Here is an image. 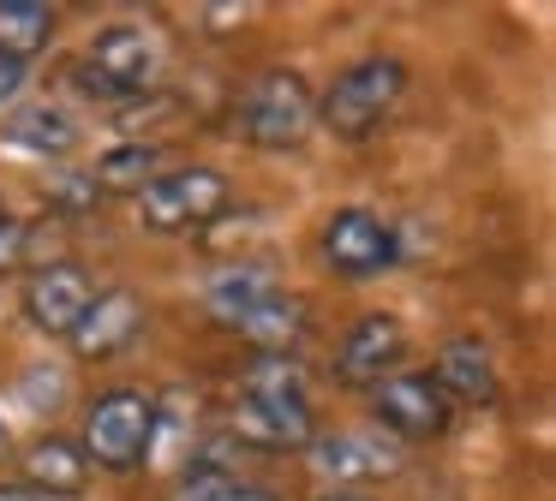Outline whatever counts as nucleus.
<instances>
[{"label":"nucleus","instance_id":"nucleus-7","mask_svg":"<svg viewBox=\"0 0 556 501\" xmlns=\"http://www.w3.org/2000/svg\"><path fill=\"white\" fill-rule=\"evenodd\" d=\"M401 245H395V227L371 209H336L324 221V262L348 281H371V274L395 269Z\"/></svg>","mask_w":556,"mask_h":501},{"label":"nucleus","instance_id":"nucleus-8","mask_svg":"<svg viewBox=\"0 0 556 501\" xmlns=\"http://www.w3.org/2000/svg\"><path fill=\"white\" fill-rule=\"evenodd\" d=\"M401 358H407V329L377 310V317H359L341 334L336 382H348V388H377V382H389L401 370Z\"/></svg>","mask_w":556,"mask_h":501},{"label":"nucleus","instance_id":"nucleus-15","mask_svg":"<svg viewBox=\"0 0 556 501\" xmlns=\"http://www.w3.org/2000/svg\"><path fill=\"white\" fill-rule=\"evenodd\" d=\"M233 329H240L257 352H293V341H300V329H305V305L288 293H269V298H257Z\"/></svg>","mask_w":556,"mask_h":501},{"label":"nucleus","instance_id":"nucleus-1","mask_svg":"<svg viewBox=\"0 0 556 501\" xmlns=\"http://www.w3.org/2000/svg\"><path fill=\"white\" fill-rule=\"evenodd\" d=\"M401 90H407V66L395 54H371V60H353L336 84L324 90L317 102V126H329L336 138H371L389 114H395Z\"/></svg>","mask_w":556,"mask_h":501},{"label":"nucleus","instance_id":"nucleus-19","mask_svg":"<svg viewBox=\"0 0 556 501\" xmlns=\"http://www.w3.org/2000/svg\"><path fill=\"white\" fill-rule=\"evenodd\" d=\"M156 162H162V155L150 150V143H121V150H109L97 162L90 185H97V191H132V197H138V191L156 179Z\"/></svg>","mask_w":556,"mask_h":501},{"label":"nucleus","instance_id":"nucleus-2","mask_svg":"<svg viewBox=\"0 0 556 501\" xmlns=\"http://www.w3.org/2000/svg\"><path fill=\"white\" fill-rule=\"evenodd\" d=\"M150 436H156V400L144 388H109L85 412V460L109 465V472H132L144 465Z\"/></svg>","mask_w":556,"mask_h":501},{"label":"nucleus","instance_id":"nucleus-14","mask_svg":"<svg viewBox=\"0 0 556 501\" xmlns=\"http://www.w3.org/2000/svg\"><path fill=\"white\" fill-rule=\"evenodd\" d=\"M437 388L448 400H467V406H491L496 400V370L491 352L479 341H448L443 358H437Z\"/></svg>","mask_w":556,"mask_h":501},{"label":"nucleus","instance_id":"nucleus-23","mask_svg":"<svg viewBox=\"0 0 556 501\" xmlns=\"http://www.w3.org/2000/svg\"><path fill=\"white\" fill-rule=\"evenodd\" d=\"M54 197H61V209H66V215H85L90 203L102 197V191L90 185V179H61V185H54Z\"/></svg>","mask_w":556,"mask_h":501},{"label":"nucleus","instance_id":"nucleus-16","mask_svg":"<svg viewBox=\"0 0 556 501\" xmlns=\"http://www.w3.org/2000/svg\"><path fill=\"white\" fill-rule=\"evenodd\" d=\"M7 143H18V150H37V155H66L78 143V119L61 114V107L37 102V107H18L13 119H7Z\"/></svg>","mask_w":556,"mask_h":501},{"label":"nucleus","instance_id":"nucleus-28","mask_svg":"<svg viewBox=\"0 0 556 501\" xmlns=\"http://www.w3.org/2000/svg\"><path fill=\"white\" fill-rule=\"evenodd\" d=\"M0 453H7V418H0Z\"/></svg>","mask_w":556,"mask_h":501},{"label":"nucleus","instance_id":"nucleus-20","mask_svg":"<svg viewBox=\"0 0 556 501\" xmlns=\"http://www.w3.org/2000/svg\"><path fill=\"white\" fill-rule=\"evenodd\" d=\"M240 394H264V400H305V370L293 352H257L240 376Z\"/></svg>","mask_w":556,"mask_h":501},{"label":"nucleus","instance_id":"nucleus-13","mask_svg":"<svg viewBox=\"0 0 556 501\" xmlns=\"http://www.w3.org/2000/svg\"><path fill=\"white\" fill-rule=\"evenodd\" d=\"M85 477H90V460H85V448H78V441L42 436V441H30V448H25V484L37 489L42 501L78 496V489H85Z\"/></svg>","mask_w":556,"mask_h":501},{"label":"nucleus","instance_id":"nucleus-11","mask_svg":"<svg viewBox=\"0 0 556 501\" xmlns=\"http://www.w3.org/2000/svg\"><path fill=\"white\" fill-rule=\"evenodd\" d=\"M90 298H97V286H90L85 269H73V262H49V269H37L25 281V317L37 322L42 334H73L78 322H85Z\"/></svg>","mask_w":556,"mask_h":501},{"label":"nucleus","instance_id":"nucleus-25","mask_svg":"<svg viewBox=\"0 0 556 501\" xmlns=\"http://www.w3.org/2000/svg\"><path fill=\"white\" fill-rule=\"evenodd\" d=\"M245 12H252V7H210V24H216V30H228L233 18L245 24Z\"/></svg>","mask_w":556,"mask_h":501},{"label":"nucleus","instance_id":"nucleus-5","mask_svg":"<svg viewBox=\"0 0 556 501\" xmlns=\"http://www.w3.org/2000/svg\"><path fill=\"white\" fill-rule=\"evenodd\" d=\"M85 90L109 95V102H126V95H144L156 90L162 78V48L150 30H138V24H114V30H102L97 42L85 48Z\"/></svg>","mask_w":556,"mask_h":501},{"label":"nucleus","instance_id":"nucleus-26","mask_svg":"<svg viewBox=\"0 0 556 501\" xmlns=\"http://www.w3.org/2000/svg\"><path fill=\"white\" fill-rule=\"evenodd\" d=\"M0 501H42L30 484H0Z\"/></svg>","mask_w":556,"mask_h":501},{"label":"nucleus","instance_id":"nucleus-9","mask_svg":"<svg viewBox=\"0 0 556 501\" xmlns=\"http://www.w3.org/2000/svg\"><path fill=\"white\" fill-rule=\"evenodd\" d=\"M305 460L324 484L348 489V484H371V477L401 472V448L389 436H365V429H341V436H312Z\"/></svg>","mask_w":556,"mask_h":501},{"label":"nucleus","instance_id":"nucleus-22","mask_svg":"<svg viewBox=\"0 0 556 501\" xmlns=\"http://www.w3.org/2000/svg\"><path fill=\"white\" fill-rule=\"evenodd\" d=\"M25 257H30V227L18 221V215H7V221H0V274H13Z\"/></svg>","mask_w":556,"mask_h":501},{"label":"nucleus","instance_id":"nucleus-18","mask_svg":"<svg viewBox=\"0 0 556 501\" xmlns=\"http://www.w3.org/2000/svg\"><path fill=\"white\" fill-rule=\"evenodd\" d=\"M49 36H54L49 0H0V54L30 60L37 48H49Z\"/></svg>","mask_w":556,"mask_h":501},{"label":"nucleus","instance_id":"nucleus-12","mask_svg":"<svg viewBox=\"0 0 556 501\" xmlns=\"http://www.w3.org/2000/svg\"><path fill=\"white\" fill-rule=\"evenodd\" d=\"M144 329V305H138V293H126V286H114V293H97L85 310V322H78L66 341H73L78 358H114L132 346V334Z\"/></svg>","mask_w":556,"mask_h":501},{"label":"nucleus","instance_id":"nucleus-29","mask_svg":"<svg viewBox=\"0 0 556 501\" xmlns=\"http://www.w3.org/2000/svg\"><path fill=\"white\" fill-rule=\"evenodd\" d=\"M0 221H7V203H0Z\"/></svg>","mask_w":556,"mask_h":501},{"label":"nucleus","instance_id":"nucleus-6","mask_svg":"<svg viewBox=\"0 0 556 501\" xmlns=\"http://www.w3.org/2000/svg\"><path fill=\"white\" fill-rule=\"evenodd\" d=\"M377 424L395 429L401 441H431L448 429V418H455V400H448L443 388H437L431 370H395L389 382H377Z\"/></svg>","mask_w":556,"mask_h":501},{"label":"nucleus","instance_id":"nucleus-10","mask_svg":"<svg viewBox=\"0 0 556 501\" xmlns=\"http://www.w3.org/2000/svg\"><path fill=\"white\" fill-rule=\"evenodd\" d=\"M228 429L257 453H281V448H305L317 436L312 429V406L305 400H264V394H240V406L228 412Z\"/></svg>","mask_w":556,"mask_h":501},{"label":"nucleus","instance_id":"nucleus-27","mask_svg":"<svg viewBox=\"0 0 556 501\" xmlns=\"http://www.w3.org/2000/svg\"><path fill=\"white\" fill-rule=\"evenodd\" d=\"M317 501H371V496H353V489H329V496H317Z\"/></svg>","mask_w":556,"mask_h":501},{"label":"nucleus","instance_id":"nucleus-17","mask_svg":"<svg viewBox=\"0 0 556 501\" xmlns=\"http://www.w3.org/2000/svg\"><path fill=\"white\" fill-rule=\"evenodd\" d=\"M269 293H281L276 274L257 269V262H240V269H222L216 281H210V293H204V298H210V317L233 329V322H240L245 310L257 305V298H269Z\"/></svg>","mask_w":556,"mask_h":501},{"label":"nucleus","instance_id":"nucleus-4","mask_svg":"<svg viewBox=\"0 0 556 501\" xmlns=\"http://www.w3.org/2000/svg\"><path fill=\"white\" fill-rule=\"evenodd\" d=\"M233 203V185L216 174V167H174V174H156L144 191H138V215L156 233H180V227H210L222 221Z\"/></svg>","mask_w":556,"mask_h":501},{"label":"nucleus","instance_id":"nucleus-24","mask_svg":"<svg viewBox=\"0 0 556 501\" xmlns=\"http://www.w3.org/2000/svg\"><path fill=\"white\" fill-rule=\"evenodd\" d=\"M25 78H30V66H25V60L0 54V102H13V95L25 90Z\"/></svg>","mask_w":556,"mask_h":501},{"label":"nucleus","instance_id":"nucleus-21","mask_svg":"<svg viewBox=\"0 0 556 501\" xmlns=\"http://www.w3.org/2000/svg\"><path fill=\"white\" fill-rule=\"evenodd\" d=\"M168 501H276V496L245 484V477H233V472H222V465H192V472L174 484Z\"/></svg>","mask_w":556,"mask_h":501},{"label":"nucleus","instance_id":"nucleus-3","mask_svg":"<svg viewBox=\"0 0 556 501\" xmlns=\"http://www.w3.org/2000/svg\"><path fill=\"white\" fill-rule=\"evenodd\" d=\"M312 126H317V102L300 72H264L240 95V131L257 150H300Z\"/></svg>","mask_w":556,"mask_h":501}]
</instances>
